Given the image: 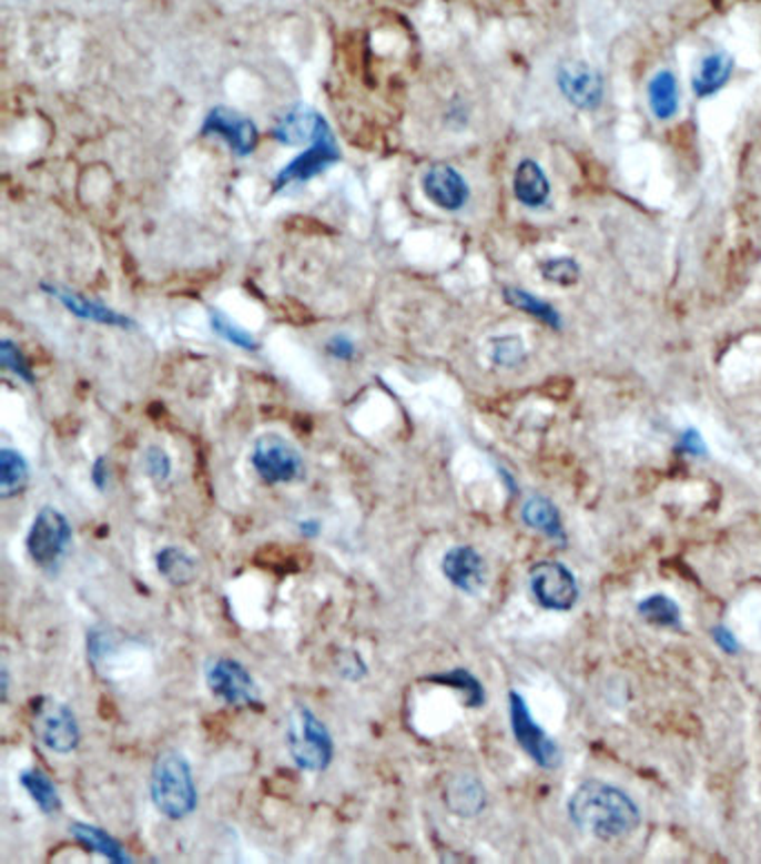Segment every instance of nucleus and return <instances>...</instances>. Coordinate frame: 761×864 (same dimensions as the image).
Instances as JSON below:
<instances>
[{"label": "nucleus", "mask_w": 761, "mask_h": 864, "mask_svg": "<svg viewBox=\"0 0 761 864\" xmlns=\"http://www.w3.org/2000/svg\"><path fill=\"white\" fill-rule=\"evenodd\" d=\"M567 813L579 829L601 840L623 837L641 822L637 802L619 786L599 780L579 784L567 802Z\"/></svg>", "instance_id": "obj_1"}, {"label": "nucleus", "mask_w": 761, "mask_h": 864, "mask_svg": "<svg viewBox=\"0 0 761 864\" xmlns=\"http://www.w3.org/2000/svg\"><path fill=\"white\" fill-rule=\"evenodd\" d=\"M150 797L154 809L168 820H185L200 806V791L190 762L176 753L165 751L152 764Z\"/></svg>", "instance_id": "obj_2"}, {"label": "nucleus", "mask_w": 761, "mask_h": 864, "mask_svg": "<svg viewBox=\"0 0 761 864\" xmlns=\"http://www.w3.org/2000/svg\"><path fill=\"white\" fill-rule=\"evenodd\" d=\"M284 742L297 769L324 773L335 758V742L328 726L304 704L288 713Z\"/></svg>", "instance_id": "obj_3"}, {"label": "nucleus", "mask_w": 761, "mask_h": 864, "mask_svg": "<svg viewBox=\"0 0 761 864\" xmlns=\"http://www.w3.org/2000/svg\"><path fill=\"white\" fill-rule=\"evenodd\" d=\"M30 726L34 738L57 755H70L81 746V726L74 711L54 698H34Z\"/></svg>", "instance_id": "obj_4"}, {"label": "nucleus", "mask_w": 761, "mask_h": 864, "mask_svg": "<svg viewBox=\"0 0 761 864\" xmlns=\"http://www.w3.org/2000/svg\"><path fill=\"white\" fill-rule=\"evenodd\" d=\"M72 526L68 521V516L52 507L45 505L30 526V532L26 537V548L30 559L43 568V570H57L63 557L68 555L72 546Z\"/></svg>", "instance_id": "obj_5"}, {"label": "nucleus", "mask_w": 761, "mask_h": 864, "mask_svg": "<svg viewBox=\"0 0 761 864\" xmlns=\"http://www.w3.org/2000/svg\"><path fill=\"white\" fill-rule=\"evenodd\" d=\"M206 685L211 695L233 709H262L260 688L253 674L231 657H217L206 663Z\"/></svg>", "instance_id": "obj_6"}, {"label": "nucleus", "mask_w": 761, "mask_h": 864, "mask_svg": "<svg viewBox=\"0 0 761 864\" xmlns=\"http://www.w3.org/2000/svg\"><path fill=\"white\" fill-rule=\"evenodd\" d=\"M251 465L266 485H288L304 476L300 449L280 434H264L255 440Z\"/></svg>", "instance_id": "obj_7"}, {"label": "nucleus", "mask_w": 761, "mask_h": 864, "mask_svg": "<svg viewBox=\"0 0 761 864\" xmlns=\"http://www.w3.org/2000/svg\"><path fill=\"white\" fill-rule=\"evenodd\" d=\"M509 724L518 746L540 766L554 771L562 764V753L558 744L534 722L531 711L520 693L511 690L509 693Z\"/></svg>", "instance_id": "obj_8"}, {"label": "nucleus", "mask_w": 761, "mask_h": 864, "mask_svg": "<svg viewBox=\"0 0 761 864\" xmlns=\"http://www.w3.org/2000/svg\"><path fill=\"white\" fill-rule=\"evenodd\" d=\"M556 88L562 99L584 112H595L606 99V79L588 61L567 59L556 68Z\"/></svg>", "instance_id": "obj_9"}, {"label": "nucleus", "mask_w": 761, "mask_h": 864, "mask_svg": "<svg viewBox=\"0 0 761 864\" xmlns=\"http://www.w3.org/2000/svg\"><path fill=\"white\" fill-rule=\"evenodd\" d=\"M529 590L540 608L554 612H569L579 601L577 577L556 561H542L529 570Z\"/></svg>", "instance_id": "obj_10"}, {"label": "nucleus", "mask_w": 761, "mask_h": 864, "mask_svg": "<svg viewBox=\"0 0 761 864\" xmlns=\"http://www.w3.org/2000/svg\"><path fill=\"white\" fill-rule=\"evenodd\" d=\"M337 161H339V150H337L335 136L331 132V125L324 123L319 128L317 136L313 139L311 148L280 170V175L275 177V191H282L291 184H304V182L322 175L324 170H328Z\"/></svg>", "instance_id": "obj_11"}, {"label": "nucleus", "mask_w": 761, "mask_h": 864, "mask_svg": "<svg viewBox=\"0 0 761 864\" xmlns=\"http://www.w3.org/2000/svg\"><path fill=\"white\" fill-rule=\"evenodd\" d=\"M202 132L222 136L237 156L253 154L255 148H257V139H260L257 125L248 116H244L237 110L224 108V105L213 108L206 114Z\"/></svg>", "instance_id": "obj_12"}, {"label": "nucleus", "mask_w": 761, "mask_h": 864, "mask_svg": "<svg viewBox=\"0 0 761 864\" xmlns=\"http://www.w3.org/2000/svg\"><path fill=\"white\" fill-rule=\"evenodd\" d=\"M423 191L427 200L449 213L463 211L469 202V184L460 172L447 163L432 165L423 177Z\"/></svg>", "instance_id": "obj_13"}, {"label": "nucleus", "mask_w": 761, "mask_h": 864, "mask_svg": "<svg viewBox=\"0 0 761 864\" xmlns=\"http://www.w3.org/2000/svg\"><path fill=\"white\" fill-rule=\"evenodd\" d=\"M445 579L465 594H478L487 583V563L471 546H456L443 557Z\"/></svg>", "instance_id": "obj_14"}, {"label": "nucleus", "mask_w": 761, "mask_h": 864, "mask_svg": "<svg viewBox=\"0 0 761 864\" xmlns=\"http://www.w3.org/2000/svg\"><path fill=\"white\" fill-rule=\"evenodd\" d=\"M732 72H734V59L728 52L714 50V52L703 54L697 61V65L692 70V79H690L694 96L697 99L717 96L732 79Z\"/></svg>", "instance_id": "obj_15"}, {"label": "nucleus", "mask_w": 761, "mask_h": 864, "mask_svg": "<svg viewBox=\"0 0 761 864\" xmlns=\"http://www.w3.org/2000/svg\"><path fill=\"white\" fill-rule=\"evenodd\" d=\"M514 197L531 211H540L549 204L551 200V184L549 177L545 175V170L538 161L534 159H522L516 170H514V180H511Z\"/></svg>", "instance_id": "obj_16"}, {"label": "nucleus", "mask_w": 761, "mask_h": 864, "mask_svg": "<svg viewBox=\"0 0 761 864\" xmlns=\"http://www.w3.org/2000/svg\"><path fill=\"white\" fill-rule=\"evenodd\" d=\"M445 802L454 815L476 817L487 804V791L476 775L458 773L445 789Z\"/></svg>", "instance_id": "obj_17"}, {"label": "nucleus", "mask_w": 761, "mask_h": 864, "mask_svg": "<svg viewBox=\"0 0 761 864\" xmlns=\"http://www.w3.org/2000/svg\"><path fill=\"white\" fill-rule=\"evenodd\" d=\"M43 291H48L52 297H57L72 315H77L81 319H90V322L108 324V326H119V328H132L134 326V322L130 317H125L119 311H112V308H108V306H103L99 302L85 299L79 293L65 291V288H59V286H50V284H43Z\"/></svg>", "instance_id": "obj_18"}, {"label": "nucleus", "mask_w": 761, "mask_h": 864, "mask_svg": "<svg viewBox=\"0 0 761 864\" xmlns=\"http://www.w3.org/2000/svg\"><path fill=\"white\" fill-rule=\"evenodd\" d=\"M324 123H326V119L322 114H317L315 110H311L306 105H297V108L288 110L277 121V125L273 128V136H275V141H280L284 145L313 143V139L317 136V132Z\"/></svg>", "instance_id": "obj_19"}, {"label": "nucleus", "mask_w": 761, "mask_h": 864, "mask_svg": "<svg viewBox=\"0 0 761 864\" xmlns=\"http://www.w3.org/2000/svg\"><path fill=\"white\" fill-rule=\"evenodd\" d=\"M648 108L661 123L672 121L681 110V88L672 70H659L648 81Z\"/></svg>", "instance_id": "obj_20"}, {"label": "nucleus", "mask_w": 761, "mask_h": 864, "mask_svg": "<svg viewBox=\"0 0 761 864\" xmlns=\"http://www.w3.org/2000/svg\"><path fill=\"white\" fill-rule=\"evenodd\" d=\"M70 835L79 842V846H83L90 853L103 855L108 862H114V864H130V862H134L132 855L125 851V846L114 835H110L108 831H103V829H99L94 824L72 822Z\"/></svg>", "instance_id": "obj_21"}, {"label": "nucleus", "mask_w": 761, "mask_h": 864, "mask_svg": "<svg viewBox=\"0 0 761 864\" xmlns=\"http://www.w3.org/2000/svg\"><path fill=\"white\" fill-rule=\"evenodd\" d=\"M520 518L527 528H531L549 539H556V541L565 539L560 511L545 496H529L520 507Z\"/></svg>", "instance_id": "obj_22"}, {"label": "nucleus", "mask_w": 761, "mask_h": 864, "mask_svg": "<svg viewBox=\"0 0 761 864\" xmlns=\"http://www.w3.org/2000/svg\"><path fill=\"white\" fill-rule=\"evenodd\" d=\"M159 575L174 588L190 586L197 579V561L190 557L183 548L168 546L154 557Z\"/></svg>", "instance_id": "obj_23"}, {"label": "nucleus", "mask_w": 761, "mask_h": 864, "mask_svg": "<svg viewBox=\"0 0 761 864\" xmlns=\"http://www.w3.org/2000/svg\"><path fill=\"white\" fill-rule=\"evenodd\" d=\"M30 463L12 447L0 449V498L10 500L28 489Z\"/></svg>", "instance_id": "obj_24"}, {"label": "nucleus", "mask_w": 761, "mask_h": 864, "mask_svg": "<svg viewBox=\"0 0 761 864\" xmlns=\"http://www.w3.org/2000/svg\"><path fill=\"white\" fill-rule=\"evenodd\" d=\"M19 782L43 815H57L63 809V800L54 780L41 769H26L19 775Z\"/></svg>", "instance_id": "obj_25"}, {"label": "nucleus", "mask_w": 761, "mask_h": 864, "mask_svg": "<svg viewBox=\"0 0 761 864\" xmlns=\"http://www.w3.org/2000/svg\"><path fill=\"white\" fill-rule=\"evenodd\" d=\"M425 681L458 690V693L465 698V707L467 709L485 707V688H483L480 679L476 674H471L469 670H465V668H454L449 672H436V674L425 677Z\"/></svg>", "instance_id": "obj_26"}, {"label": "nucleus", "mask_w": 761, "mask_h": 864, "mask_svg": "<svg viewBox=\"0 0 761 864\" xmlns=\"http://www.w3.org/2000/svg\"><path fill=\"white\" fill-rule=\"evenodd\" d=\"M503 295H505V302H507L509 306H514V308H518V311H522V313L536 317L538 322H542L545 326H549V328H554V331H560L562 317H560V313H558L549 302L536 297L534 293H529V291H525V288H516V286H507V288L503 291Z\"/></svg>", "instance_id": "obj_27"}, {"label": "nucleus", "mask_w": 761, "mask_h": 864, "mask_svg": "<svg viewBox=\"0 0 761 864\" xmlns=\"http://www.w3.org/2000/svg\"><path fill=\"white\" fill-rule=\"evenodd\" d=\"M639 614L643 621H648L650 626H659V628H681V623H683L679 603L661 592L643 599L639 603Z\"/></svg>", "instance_id": "obj_28"}, {"label": "nucleus", "mask_w": 761, "mask_h": 864, "mask_svg": "<svg viewBox=\"0 0 761 864\" xmlns=\"http://www.w3.org/2000/svg\"><path fill=\"white\" fill-rule=\"evenodd\" d=\"M209 319L211 328L229 344L244 352H260V342L255 335H251L246 328H242L237 322H233L222 308H209Z\"/></svg>", "instance_id": "obj_29"}, {"label": "nucleus", "mask_w": 761, "mask_h": 864, "mask_svg": "<svg viewBox=\"0 0 761 864\" xmlns=\"http://www.w3.org/2000/svg\"><path fill=\"white\" fill-rule=\"evenodd\" d=\"M540 275L556 286H572L581 277V266L572 257H549L540 264Z\"/></svg>", "instance_id": "obj_30"}, {"label": "nucleus", "mask_w": 761, "mask_h": 864, "mask_svg": "<svg viewBox=\"0 0 761 864\" xmlns=\"http://www.w3.org/2000/svg\"><path fill=\"white\" fill-rule=\"evenodd\" d=\"M525 356V342L518 335H500L491 342V360L498 367H518Z\"/></svg>", "instance_id": "obj_31"}, {"label": "nucleus", "mask_w": 761, "mask_h": 864, "mask_svg": "<svg viewBox=\"0 0 761 864\" xmlns=\"http://www.w3.org/2000/svg\"><path fill=\"white\" fill-rule=\"evenodd\" d=\"M0 363H3V367L10 374H14L19 380H23L28 385H34V372H32L30 363L26 360L23 352L17 347L12 339L0 342Z\"/></svg>", "instance_id": "obj_32"}, {"label": "nucleus", "mask_w": 761, "mask_h": 864, "mask_svg": "<svg viewBox=\"0 0 761 864\" xmlns=\"http://www.w3.org/2000/svg\"><path fill=\"white\" fill-rule=\"evenodd\" d=\"M143 469H145V474H148L154 482L163 485V482H168L170 476H172V458L168 456V451H165L163 447L152 445V447H148L145 454H143Z\"/></svg>", "instance_id": "obj_33"}, {"label": "nucleus", "mask_w": 761, "mask_h": 864, "mask_svg": "<svg viewBox=\"0 0 761 864\" xmlns=\"http://www.w3.org/2000/svg\"><path fill=\"white\" fill-rule=\"evenodd\" d=\"M337 672L342 679L357 683L368 674V668L357 650H342L339 659H337Z\"/></svg>", "instance_id": "obj_34"}, {"label": "nucleus", "mask_w": 761, "mask_h": 864, "mask_svg": "<svg viewBox=\"0 0 761 864\" xmlns=\"http://www.w3.org/2000/svg\"><path fill=\"white\" fill-rule=\"evenodd\" d=\"M677 449L681 454H688V456H699L703 458L708 454V447L701 438V434L697 429H686L681 436H679V443H677Z\"/></svg>", "instance_id": "obj_35"}, {"label": "nucleus", "mask_w": 761, "mask_h": 864, "mask_svg": "<svg viewBox=\"0 0 761 864\" xmlns=\"http://www.w3.org/2000/svg\"><path fill=\"white\" fill-rule=\"evenodd\" d=\"M326 352L328 356H333L335 360H351L355 356V342L348 337V335H333L328 342H326Z\"/></svg>", "instance_id": "obj_36"}, {"label": "nucleus", "mask_w": 761, "mask_h": 864, "mask_svg": "<svg viewBox=\"0 0 761 864\" xmlns=\"http://www.w3.org/2000/svg\"><path fill=\"white\" fill-rule=\"evenodd\" d=\"M90 478H92V482H94V487H97L99 491H108V485H110V465H108V458H105V456H99V458L92 463Z\"/></svg>", "instance_id": "obj_37"}, {"label": "nucleus", "mask_w": 761, "mask_h": 864, "mask_svg": "<svg viewBox=\"0 0 761 864\" xmlns=\"http://www.w3.org/2000/svg\"><path fill=\"white\" fill-rule=\"evenodd\" d=\"M712 639H714V643H717L721 650H726V652H730V654H737V652H739V641H737V637H734L726 626H714Z\"/></svg>", "instance_id": "obj_38"}, {"label": "nucleus", "mask_w": 761, "mask_h": 864, "mask_svg": "<svg viewBox=\"0 0 761 864\" xmlns=\"http://www.w3.org/2000/svg\"><path fill=\"white\" fill-rule=\"evenodd\" d=\"M297 532L304 539H317L322 535L319 518H302V521H297Z\"/></svg>", "instance_id": "obj_39"}, {"label": "nucleus", "mask_w": 761, "mask_h": 864, "mask_svg": "<svg viewBox=\"0 0 761 864\" xmlns=\"http://www.w3.org/2000/svg\"><path fill=\"white\" fill-rule=\"evenodd\" d=\"M0 700H3V704L10 702V670H8V665H3V670H0Z\"/></svg>", "instance_id": "obj_40"}]
</instances>
